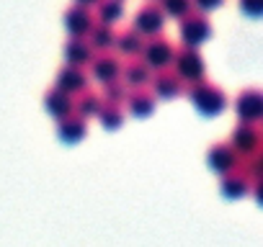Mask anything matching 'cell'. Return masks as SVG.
Wrapping results in <instances>:
<instances>
[{
    "label": "cell",
    "instance_id": "6da1fadb",
    "mask_svg": "<svg viewBox=\"0 0 263 247\" xmlns=\"http://www.w3.org/2000/svg\"><path fill=\"white\" fill-rule=\"evenodd\" d=\"M186 93H189L191 103L196 106V111L201 116H219L227 108V95L217 85H212L209 80H204V77L196 80V83H189Z\"/></svg>",
    "mask_w": 263,
    "mask_h": 247
},
{
    "label": "cell",
    "instance_id": "7a4b0ae2",
    "mask_svg": "<svg viewBox=\"0 0 263 247\" xmlns=\"http://www.w3.org/2000/svg\"><path fill=\"white\" fill-rule=\"evenodd\" d=\"M171 65H173V72H176L183 83H196V80H201L204 72H206L204 57H201L194 47H181V49H176Z\"/></svg>",
    "mask_w": 263,
    "mask_h": 247
},
{
    "label": "cell",
    "instance_id": "3957f363",
    "mask_svg": "<svg viewBox=\"0 0 263 247\" xmlns=\"http://www.w3.org/2000/svg\"><path fill=\"white\" fill-rule=\"evenodd\" d=\"M178 31H181L183 47H194L196 49L199 44H204L212 36V24H209V18L204 13L191 11L183 18H178Z\"/></svg>",
    "mask_w": 263,
    "mask_h": 247
},
{
    "label": "cell",
    "instance_id": "277c9868",
    "mask_svg": "<svg viewBox=\"0 0 263 247\" xmlns=\"http://www.w3.org/2000/svg\"><path fill=\"white\" fill-rule=\"evenodd\" d=\"M173 54H176V47H173L165 36H160V34L145 39L142 52H140L142 62H145L150 70H165V67H171Z\"/></svg>",
    "mask_w": 263,
    "mask_h": 247
},
{
    "label": "cell",
    "instance_id": "5b68a950",
    "mask_svg": "<svg viewBox=\"0 0 263 247\" xmlns=\"http://www.w3.org/2000/svg\"><path fill=\"white\" fill-rule=\"evenodd\" d=\"M165 26V13L160 11V6L155 3V0H150V3H145L137 13H135V24H132V29L140 31L142 36H155L160 34Z\"/></svg>",
    "mask_w": 263,
    "mask_h": 247
},
{
    "label": "cell",
    "instance_id": "8992f818",
    "mask_svg": "<svg viewBox=\"0 0 263 247\" xmlns=\"http://www.w3.org/2000/svg\"><path fill=\"white\" fill-rule=\"evenodd\" d=\"M227 145L235 150L237 157H250V155H255L260 150V132H258L255 123H245L242 121L240 127L232 132V137H230Z\"/></svg>",
    "mask_w": 263,
    "mask_h": 247
},
{
    "label": "cell",
    "instance_id": "52a82bcc",
    "mask_svg": "<svg viewBox=\"0 0 263 247\" xmlns=\"http://www.w3.org/2000/svg\"><path fill=\"white\" fill-rule=\"evenodd\" d=\"M54 88L67 93V95H78L88 88V75L83 72V67H72V65H65L57 77H54Z\"/></svg>",
    "mask_w": 263,
    "mask_h": 247
},
{
    "label": "cell",
    "instance_id": "ba28073f",
    "mask_svg": "<svg viewBox=\"0 0 263 247\" xmlns=\"http://www.w3.org/2000/svg\"><path fill=\"white\" fill-rule=\"evenodd\" d=\"M235 111H237L240 121H245V123H258L260 116H263V95H260L258 90H242V93L237 95Z\"/></svg>",
    "mask_w": 263,
    "mask_h": 247
},
{
    "label": "cell",
    "instance_id": "9c48e42d",
    "mask_svg": "<svg viewBox=\"0 0 263 247\" xmlns=\"http://www.w3.org/2000/svg\"><path fill=\"white\" fill-rule=\"evenodd\" d=\"M90 75H93L98 83H103V85L119 80V75H121V62H119V57H114V54H108V52H98V57L90 59Z\"/></svg>",
    "mask_w": 263,
    "mask_h": 247
},
{
    "label": "cell",
    "instance_id": "30bf717a",
    "mask_svg": "<svg viewBox=\"0 0 263 247\" xmlns=\"http://www.w3.org/2000/svg\"><path fill=\"white\" fill-rule=\"evenodd\" d=\"M206 162H209V168H212L214 173L224 175V173H230V170H235V168H237L240 157L235 155V150H232L227 142H219V145H214V147L209 150Z\"/></svg>",
    "mask_w": 263,
    "mask_h": 247
},
{
    "label": "cell",
    "instance_id": "8fae6325",
    "mask_svg": "<svg viewBox=\"0 0 263 247\" xmlns=\"http://www.w3.org/2000/svg\"><path fill=\"white\" fill-rule=\"evenodd\" d=\"M121 85L132 88V90H140L150 83V67L140 59V57H132L126 65H121Z\"/></svg>",
    "mask_w": 263,
    "mask_h": 247
},
{
    "label": "cell",
    "instance_id": "7c38bea8",
    "mask_svg": "<svg viewBox=\"0 0 263 247\" xmlns=\"http://www.w3.org/2000/svg\"><path fill=\"white\" fill-rule=\"evenodd\" d=\"M93 13L90 8H83V6H70L67 13H65V29L70 31V36H85L93 26Z\"/></svg>",
    "mask_w": 263,
    "mask_h": 247
},
{
    "label": "cell",
    "instance_id": "4fadbf2b",
    "mask_svg": "<svg viewBox=\"0 0 263 247\" xmlns=\"http://www.w3.org/2000/svg\"><path fill=\"white\" fill-rule=\"evenodd\" d=\"M93 57H96V52H93V47L88 44L85 36H70V39H67V44H65V62H67V65L83 67V65H88Z\"/></svg>",
    "mask_w": 263,
    "mask_h": 247
},
{
    "label": "cell",
    "instance_id": "5bb4252c",
    "mask_svg": "<svg viewBox=\"0 0 263 247\" xmlns=\"http://www.w3.org/2000/svg\"><path fill=\"white\" fill-rule=\"evenodd\" d=\"M85 134H88V123H85V118H80L78 113H70V116L60 118V123H57V137H60L65 145H75V142H80Z\"/></svg>",
    "mask_w": 263,
    "mask_h": 247
},
{
    "label": "cell",
    "instance_id": "9a60e30c",
    "mask_svg": "<svg viewBox=\"0 0 263 247\" xmlns=\"http://www.w3.org/2000/svg\"><path fill=\"white\" fill-rule=\"evenodd\" d=\"M142 44H145V36L140 34V31H135V29H121L119 34H114V47L119 49V54H124V57H140V52H142Z\"/></svg>",
    "mask_w": 263,
    "mask_h": 247
},
{
    "label": "cell",
    "instance_id": "2e32d148",
    "mask_svg": "<svg viewBox=\"0 0 263 247\" xmlns=\"http://www.w3.org/2000/svg\"><path fill=\"white\" fill-rule=\"evenodd\" d=\"M153 90H155L158 98L171 100V98H176V95L183 93V80L176 72H171V70H160L155 75V80H153Z\"/></svg>",
    "mask_w": 263,
    "mask_h": 247
},
{
    "label": "cell",
    "instance_id": "e0dca14e",
    "mask_svg": "<svg viewBox=\"0 0 263 247\" xmlns=\"http://www.w3.org/2000/svg\"><path fill=\"white\" fill-rule=\"evenodd\" d=\"M250 183H253V180H250L240 168H235V170L224 173L219 191H222V196H227V198H242V196L250 191Z\"/></svg>",
    "mask_w": 263,
    "mask_h": 247
},
{
    "label": "cell",
    "instance_id": "ac0fdd59",
    "mask_svg": "<svg viewBox=\"0 0 263 247\" xmlns=\"http://www.w3.org/2000/svg\"><path fill=\"white\" fill-rule=\"evenodd\" d=\"M126 108H129L132 116L145 118V116H150V113L155 111V95L147 93L145 88L132 90V93H126Z\"/></svg>",
    "mask_w": 263,
    "mask_h": 247
},
{
    "label": "cell",
    "instance_id": "d6986e66",
    "mask_svg": "<svg viewBox=\"0 0 263 247\" xmlns=\"http://www.w3.org/2000/svg\"><path fill=\"white\" fill-rule=\"evenodd\" d=\"M72 106H75L72 95H67V93H62V90H57V88H52V90L44 95V108H47L57 121L65 118V116H70V113H72Z\"/></svg>",
    "mask_w": 263,
    "mask_h": 247
},
{
    "label": "cell",
    "instance_id": "ffe728a7",
    "mask_svg": "<svg viewBox=\"0 0 263 247\" xmlns=\"http://www.w3.org/2000/svg\"><path fill=\"white\" fill-rule=\"evenodd\" d=\"M114 34H116L114 26L93 21V26L85 36H88V44L93 47V52H108V49H114Z\"/></svg>",
    "mask_w": 263,
    "mask_h": 247
},
{
    "label": "cell",
    "instance_id": "44dd1931",
    "mask_svg": "<svg viewBox=\"0 0 263 247\" xmlns=\"http://www.w3.org/2000/svg\"><path fill=\"white\" fill-rule=\"evenodd\" d=\"M75 100V106H72V113H78L80 118H90V116H98V111H101V106H103V98L98 95V93H93V90H83V93H78V98H72Z\"/></svg>",
    "mask_w": 263,
    "mask_h": 247
},
{
    "label": "cell",
    "instance_id": "7402d4cb",
    "mask_svg": "<svg viewBox=\"0 0 263 247\" xmlns=\"http://www.w3.org/2000/svg\"><path fill=\"white\" fill-rule=\"evenodd\" d=\"M96 16H98V24H106V26L119 24L124 18V0H98Z\"/></svg>",
    "mask_w": 263,
    "mask_h": 247
},
{
    "label": "cell",
    "instance_id": "603a6c76",
    "mask_svg": "<svg viewBox=\"0 0 263 247\" xmlns=\"http://www.w3.org/2000/svg\"><path fill=\"white\" fill-rule=\"evenodd\" d=\"M98 118H101V123H103L108 132H114V129H119L121 123H124V111H121V106L103 103L101 111H98Z\"/></svg>",
    "mask_w": 263,
    "mask_h": 247
},
{
    "label": "cell",
    "instance_id": "cb8c5ba5",
    "mask_svg": "<svg viewBox=\"0 0 263 247\" xmlns=\"http://www.w3.org/2000/svg\"><path fill=\"white\" fill-rule=\"evenodd\" d=\"M158 6L165 16H173V18H183L186 13L194 11L191 0H158Z\"/></svg>",
    "mask_w": 263,
    "mask_h": 247
},
{
    "label": "cell",
    "instance_id": "d4e9b609",
    "mask_svg": "<svg viewBox=\"0 0 263 247\" xmlns=\"http://www.w3.org/2000/svg\"><path fill=\"white\" fill-rule=\"evenodd\" d=\"M103 103H114V106H121L124 100H126V88L119 83V80H114V83H106L103 85Z\"/></svg>",
    "mask_w": 263,
    "mask_h": 247
},
{
    "label": "cell",
    "instance_id": "484cf974",
    "mask_svg": "<svg viewBox=\"0 0 263 247\" xmlns=\"http://www.w3.org/2000/svg\"><path fill=\"white\" fill-rule=\"evenodd\" d=\"M240 11L250 18H258L263 13V0H240Z\"/></svg>",
    "mask_w": 263,
    "mask_h": 247
},
{
    "label": "cell",
    "instance_id": "4316f807",
    "mask_svg": "<svg viewBox=\"0 0 263 247\" xmlns=\"http://www.w3.org/2000/svg\"><path fill=\"white\" fill-rule=\"evenodd\" d=\"M222 3H224V0H191V6H194L199 13H209V11L219 8Z\"/></svg>",
    "mask_w": 263,
    "mask_h": 247
},
{
    "label": "cell",
    "instance_id": "83f0119b",
    "mask_svg": "<svg viewBox=\"0 0 263 247\" xmlns=\"http://www.w3.org/2000/svg\"><path fill=\"white\" fill-rule=\"evenodd\" d=\"M78 6H83V8H96L98 6V0H75Z\"/></svg>",
    "mask_w": 263,
    "mask_h": 247
}]
</instances>
